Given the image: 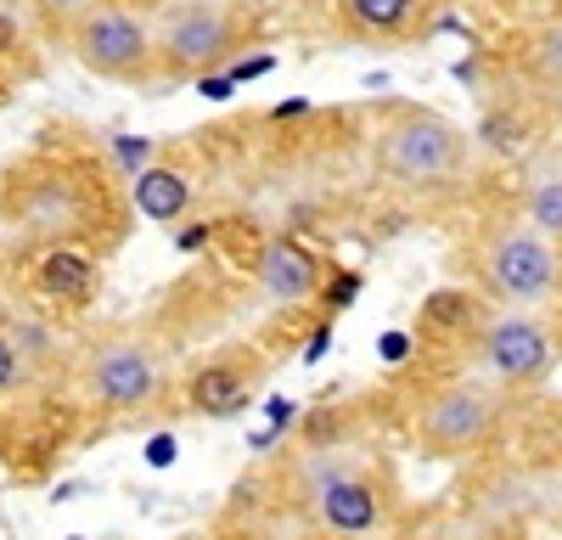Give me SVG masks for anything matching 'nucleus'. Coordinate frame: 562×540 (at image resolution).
I'll list each match as a JSON object with an SVG mask.
<instances>
[{"label":"nucleus","instance_id":"bb28decb","mask_svg":"<svg viewBox=\"0 0 562 540\" xmlns=\"http://www.w3.org/2000/svg\"><path fill=\"white\" fill-rule=\"evenodd\" d=\"M299 113H310V102H281L276 108V119H299Z\"/></svg>","mask_w":562,"mask_h":540},{"label":"nucleus","instance_id":"0eeeda50","mask_svg":"<svg viewBox=\"0 0 562 540\" xmlns=\"http://www.w3.org/2000/svg\"><path fill=\"white\" fill-rule=\"evenodd\" d=\"M495 428V400L479 383H450L439 389L428 405L416 412V434L434 457H461V450H479Z\"/></svg>","mask_w":562,"mask_h":540},{"label":"nucleus","instance_id":"6e6552de","mask_svg":"<svg viewBox=\"0 0 562 540\" xmlns=\"http://www.w3.org/2000/svg\"><path fill=\"white\" fill-rule=\"evenodd\" d=\"M265 383V360L248 355V349H225L214 360H203V367L186 378V412H198L209 423H225V417H243L254 394Z\"/></svg>","mask_w":562,"mask_h":540},{"label":"nucleus","instance_id":"5701e85b","mask_svg":"<svg viewBox=\"0 0 562 540\" xmlns=\"http://www.w3.org/2000/svg\"><path fill=\"white\" fill-rule=\"evenodd\" d=\"M18 378H23V360H18V349H12L7 338H0V394H7Z\"/></svg>","mask_w":562,"mask_h":540},{"label":"nucleus","instance_id":"393cba45","mask_svg":"<svg viewBox=\"0 0 562 540\" xmlns=\"http://www.w3.org/2000/svg\"><path fill=\"white\" fill-rule=\"evenodd\" d=\"M198 90H203L209 102H225V97H237V85H231L225 74H203V79H198Z\"/></svg>","mask_w":562,"mask_h":540},{"label":"nucleus","instance_id":"cd10ccee","mask_svg":"<svg viewBox=\"0 0 562 540\" xmlns=\"http://www.w3.org/2000/svg\"><path fill=\"white\" fill-rule=\"evenodd\" d=\"M45 12H74V7H85V0H40Z\"/></svg>","mask_w":562,"mask_h":540},{"label":"nucleus","instance_id":"b1692460","mask_svg":"<svg viewBox=\"0 0 562 540\" xmlns=\"http://www.w3.org/2000/svg\"><path fill=\"white\" fill-rule=\"evenodd\" d=\"M326 349H333V322H321V327L310 333V344H304V367H315Z\"/></svg>","mask_w":562,"mask_h":540},{"label":"nucleus","instance_id":"39448f33","mask_svg":"<svg viewBox=\"0 0 562 540\" xmlns=\"http://www.w3.org/2000/svg\"><path fill=\"white\" fill-rule=\"evenodd\" d=\"M74 57L102 79H140L153 68V29L124 7H97L74 29Z\"/></svg>","mask_w":562,"mask_h":540},{"label":"nucleus","instance_id":"a878e982","mask_svg":"<svg viewBox=\"0 0 562 540\" xmlns=\"http://www.w3.org/2000/svg\"><path fill=\"white\" fill-rule=\"evenodd\" d=\"M378 355L389 360V367H400V360L411 355V338H405V333H383V344H378Z\"/></svg>","mask_w":562,"mask_h":540},{"label":"nucleus","instance_id":"4be33fe9","mask_svg":"<svg viewBox=\"0 0 562 540\" xmlns=\"http://www.w3.org/2000/svg\"><path fill=\"white\" fill-rule=\"evenodd\" d=\"M209 237H214V232H209L203 220H198V225H180V232H175V248H180V254H203Z\"/></svg>","mask_w":562,"mask_h":540},{"label":"nucleus","instance_id":"f3484780","mask_svg":"<svg viewBox=\"0 0 562 540\" xmlns=\"http://www.w3.org/2000/svg\"><path fill=\"white\" fill-rule=\"evenodd\" d=\"M535 74L562 85V23H551V29L535 40Z\"/></svg>","mask_w":562,"mask_h":540},{"label":"nucleus","instance_id":"a211bd4d","mask_svg":"<svg viewBox=\"0 0 562 540\" xmlns=\"http://www.w3.org/2000/svg\"><path fill=\"white\" fill-rule=\"evenodd\" d=\"M315 299H326V310H349L360 299V270H338V277H326Z\"/></svg>","mask_w":562,"mask_h":540},{"label":"nucleus","instance_id":"f257e3e1","mask_svg":"<svg viewBox=\"0 0 562 540\" xmlns=\"http://www.w3.org/2000/svg\"><path fill=\"white\" fill-rule=\"evenodd\" d=\"M378 169L400 187H450L467 175V135L439 113H394L378 135Z\"/></svg>","mask_w":562,"mask_h":540},{"label":"nucleus","instance_id":"7ed1b4c3","mask_svg":"<svg viewBox=\"0 0 562 540\" xmlns=\"http://www.w3.org/2000/svg\"><path fill=\"white\" fill-rule=\"evenodd\" d=\"M243 45V23L237 12L214 7V0H175L153 29V63H164L175 79H203L214 74L231 52Z\"/></svg>","mask_w":562,"mask_h":540},{"label":"nucleus","instance_id":"ddd939ff","mask_svg":"<svg viewBox=\"0 0 562 540\" xmlns=\"http://www.w3.org/2000/svg\"><path fill=\"white\" fill-rule=\"evenodd\" d=\"M130 203H135V214H147L158 225H175V220H186V209H192V180H186L180 169H169V164H147L130 180Z\"/></svg>","mask_w":562,"mask_h":540},{"label":"nucleus","instance_id":"aec40b11","mask_svg":"<svg viewBox=\"0 0 562 540\" xmlns=\"http://www.w3.org/2000/svg\"><path fill=\"white\" fill-rule=\"evenodd\" d=\"M175 457H180L175 434H153V439H147V468H175Z\"/></svg>","mask_w":562,"mask_h":540},{"label":"nucleus","instance_id":"412c9836","mask_svg":"<svg viewBox=\"0 0 562 540\" xmlns=\"http://www.w3.org/2000/svg\"><path fill=\"white\" fill-rule=\"evenodd\" d=\"M265 417H270V434H288V428L299 423V400H270Z\"/></svg>","mask_w":562,"mask_h":540},{"label":"nucleus","instance_id":"6ab92c4d","mask_svg":"<svg viewBox=\"0 0 562 540\" xmlns=\"http://www.w3.org/2000/svg\"><path fill=\"white\" fill-rule=\"evenodd\" d=\"M270 68H276V57H270V52H254V57H243V63H231V68H220V74H225L231 85H248V79H265Z\"/></svg>","mask_w":562,"mask_h":540},{"label":"nucleus","instance_id":"2eb2a0df","mask_svg":"<svg viewBox=\"0 0 562 540\" xmlns=\"http://www.w3.org/2000/svg\"><path fill=\"white\" fill-rule=\"evenodd\" d=\"M524 225L540 232L546 243H562V175L557 180H535L524 198Z\"/></svg>","mask_w":562,"mask_h":540},{"label":"nucleus","instance_id":"9d476101","mask_svg":"<svg viewBox=\"0 0 562 540\" xmlns=\"http://www.w3.org/2000/svg\"><path fill=\"white\" fill-rule=\"evenodd\" d=\"M310 502H315V518H321V529H333L338 540H371L383 529V490L371 484L366 473H355V468H344V473H333L326 484H315L310 490Z\"/></svg>","mask_w":562,"mask_h":540},{"label":"nucleus","instance_id":"dca6fc26","mask_svg":"<svg viewBox=\"0 0 562 540\" xmlns=\"http://www.w3.org/2000/svg\"><path fill=\"white\" fill-rule=\"evenodd\" d=\"M108 147H113V164H119L130 180H135L140 169H147V164H153V153H158V147L147 142V135H113Z\"/></svg>","mask_w":562,"mask_h":540},{"label":"nucleus","instance_id":"f03ea898","mask_svg":"<svg viewBox=\"0 0 562 540\" xmlns=\"http://www.w3.org/2000/svg\"><path fill=\"white\" fill-rule=\"evenodd\" d=\"M479 277L490 288V299L501 304H557L562 293V254L557 243H546L529 225H495L479 248Z\"/></svg>","mask_w":562,"mask_h":540},{"label":"nucleus","instance_id":"f8f14e48","mask_svg":"<svg viewBox=\"0 0 562 540\" xmlns=\"http://www.w3.org/2000/svg\"><path fill=\"white\" fill-rule=\"evenodd\" d=\"M34 288L57 304H85L97 293V259L85 248H68V243H52L40 259H34Z\"/></svg>","mask_w":562,"mask_h":540},{"label":"nucleus","instance_id":"1a4fd4ad","mask_svg":"<svg viewBox=\"0 0 562 540\" xmlns=\"http://www.w3.org/2000/svg\"><path fill=\"white\" fill-rule=\"evenodd\" d=\"M7 220H18L23 237H57L63 243V237H74L85 225V198H79V187L63 169H45V175L29 180L18 198H7Z\"/></svg>","mask_w":562,"mask_h":540},{"label":"nucleus","instance_id":"9b49d317","mask_svg":"<svg viewBox=\"0 0 562 540\" xmlns=\"http://www.w3.org/2000/svg\"><path fill=\"white\" fill-rule=\"evenodd\" d=\"M254 277H259V293H265L270 304H304V299H315L321 282H326V277H321V259L304 254V248L288 243V237L265 243Z\"/></svg>","mask_w":562,"mask_h":540},{"label":"nucleus","instance_id":"423d86ee","mask_svg":"<svg viewBox=\"0 0 562 540\" xmlns=\"http://www.w3.org/2000/svg\"><path fill=\"white\" fill-rule=\"evenodd\" d=\"M479 360L495 383H535L557 367V338L529 310H501L479 333Z\"/></svg>","mask_w":562,"mask_h":540},{"label":"nucleus","instance_id":"4468645a","mask_svg":"<svg viewBox=\"0 0 562 540\" xmlns=\"http://www.w3.org/2000/svg\"><path fill=\"white\" fill-rule=\"evenodd\" d=\"M338 18L360 40H394V34L411 29L416 0H338Z\"/></svg>","mask_w":562,"mask_h":540},{"label":"nucleus","instance_id":"c85d7f7f","mask_svg":"<svg viewBox=\"0 0 562 540\" xmlns=\"http://www.w3.org/2000/svg\"><path fill=\"white\" fill-rule=\"evenodd\" d=\"M74 540H79V535H74Z\"/></svg>","mask_w":562,"mask_h":540},{"label":"nucleus","instance_id":"20e7f679","mask_svg":"<svg viewBox=\"0 0 562 540\" xmlns=\"http://www.w3.org/2000/svg\"><path fill=\"white\" fill-rule=\"evenodd\" d=\"M164 355L140 338H119V344H102L90 349L85 360V400L102 405V412H147V405L164 400Z\"/></svg>","mask_w":562,"mask_h":540}]
</instances>
